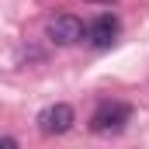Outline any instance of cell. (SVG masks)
Returning a JSON list of instances; mask_svg holds the SVG:
<instances>
[{"label":"cell","instance_id":"cell-4","mask_svg":"<svg viewBox=\"0 0 149 149\" xmlns=\"http://www.w3.org/2000/svg\"><path fill=\"white\" fill-rule=\"evenodd\" d=\"M87 38H90V45L108 49L114 38H118V17H114V14H101V17L87 28Z\"/></svg>","mask_w":149,"mask_h":149},{"label":"cell","instance_id":"cell-1","mask_svg":"<svg viewBox=\"0 0 149 149\" xmlns=\"http://www.w3.org/2000/svg\"><path fill=\"white\" fill-rule=\"evenodd\" d=\"M45 35H49V42H56V45H76L87 31H83V21L80 17H73V14H56L45 24Z\"/></svg>","mask_w":149,"mask_h":149},{"label":"cell","instance_id":"cell-2","mask_svg":"<svg viewBox=\"0 0 149 149\" xmlns=\"http://www.w3.org/2000/svg\"><path fill=\"white\" fill-rule=\"evenodd\" d=\"M73 121H76V114L70 104H49L38 114V132L42 135H66L73 128Z\"/></svg>","mask_w":149,"mask_h":149},{"label":"cell","instance_id":"cell-3","mask_svg":"<svg viewBox=\"0 0 149 149\" xmlns=\"http://www.w3.org/2000/svg\"><path fill=\"white\" fill-rule=\"evenodd\" d=\"M125 121H128V108L118 104V101H104V104L94 111V118H90V128L104 135V132H118V128H125Z\"/></svg>","mask_w":149,"mask_h":149},{"label":"cell","instance_id":"cell-5","mask_svg":"<svg viewBox=\"0 0 149 149\" xmlns=\"http://www.w3.org/2000/svg\"><path fill=\"white\" fill-rule=\"evenodd\" d=\"M97 3H114V0H97Z\"/></svg>","mask_w":149,"mask_h":149}]
</instances>
